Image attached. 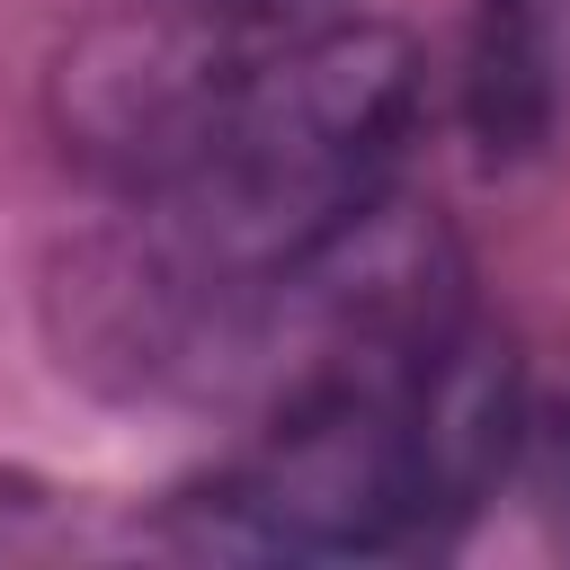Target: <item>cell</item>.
I'll return each instance as SVG.
<instances>
[{"label": "cell", "mask_w": 570, "mask_h": 570, "mask_svg": "<svg viewBox=\"0 0 570 570\" xmlns=\"http://www.w3.org/2000/svg\"><path fill=\"white\" fill-rule=\"evenodd\" d=\"M187 9H214V18H267V27H303V18H330V0H187Z\"/></svg>", "instance_id": "3"}, {"label": "cell", "mask_w": 570, "mask_h": 570, "mask_svg": "<svg viewBox=\"0 0 570 570\" xmlns=\"http://www.w3.org/2000/svg\"><path fill=\"white\" fill-rule=\"evenodd\" d=\"M517 445V374L463 321L419 356L312 383L187 499L196 552H410L436 543Z\"/></svg>", "instance_id": "1"}, {"label": "cell", "mask_w": 570, "mask_h": 570, "mask_svg": "<svg viewBox=\"0 0 570 570\" xmlns=\"http://www.w3.org/2000/svg\"><path fill=\"white\" fill-rule=\"evenodd\" d=\"M570 80V0H472L463 116L490 160H534L561 125Z\"/></svg>", "instance_id": "2"}]
</instances>
